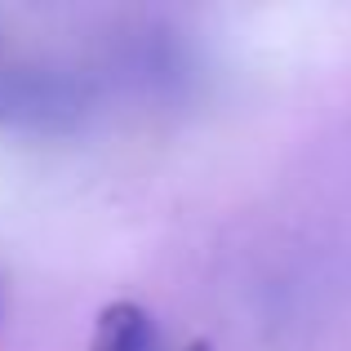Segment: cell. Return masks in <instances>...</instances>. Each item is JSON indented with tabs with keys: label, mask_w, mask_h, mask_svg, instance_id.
Wrapping results in <instances>:
<instances>
[{
	"label": "cell",
	"mask_w": 351,
	"mask_h": 351,
	"mask_svg": "<svg viewBox=\"0 0 351 351\" xmlns=\"http://www.w3.org/2000/svg\"><path fill=\"white\" fill-rule=\"evenodd\" d=\"M152 347V316L134 298H116L98 307L89 351H147Z\"/></svg>",
	"instance_id": "obj_1"
},
{
	"label": "cell",
	"mask_w": 351,
	"mask_h": 351,
	"mask_svg": "<svg viewBox=\"0 0 351 351\" xmlns=\"http://www.w3.org/2000/svg\"><path fill=\"white\" fill-rule=\"evenodd\" d=\"M182 351H214V347H209V338H191V343L182 347Z\"/></svg>",
	"instance_id": "obj_2"
}]
</instances>
